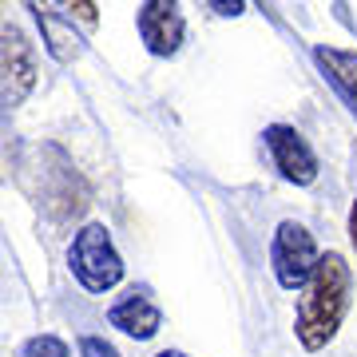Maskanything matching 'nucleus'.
Wrapping results in <instances>:
<instances>
[{
  "mask_svg": "<svg viewBox=\"0 0 357 357\" xmlns=\"http://www.w3.org/2000/svg\"><path fill=\"white\" fill-rule=\"evenodd\" d=\"M349 302H354V270H349L345 255L330 250V255H321L318 274L310 278L306 294L298 298L294 333H298L302 349H310V354L326 349L333 342L337 326H342Z\"/></svg>",
  "mask_w": 357,
  "mask_h": 357,
  "instance_id": "f257e3e1",
  "label": "nucleus"
},
{
  "mask_svg": "<svg viewBox=\"0 0 357 357\" xmlns=\"http://www.w3.org/2000/svg\"><path fill=\"white\" fill-rule=\"evenodd\" d=\"M68 266H72L79 286L91 294L112 290L123 278V258H119V250H115L112 234H107L103 222H88V227L76 230L72 250H68Z\"/></svg>",
  "mask_w": 357,
  "mask_h": 357,
  "instance_id": "f03ea898",
  "label": "nucleus"
},
{
  "mask_svg": "<svg viewBox=\"0 0 357 357\" xmlns=\"http://www.w3.org/2000/svg\"><path fill=\"white\" fill-rule=\"evenodd\" d=\"M270 262H274V278H278L282 290H306L310 278L318 274L321 255L318 243L302 222L286 218L278 230H274V243H270Z\"/></svg>",
  "mask_w": 357,
  "mask_h": 357,
  "instance_id": "7ed1b4c3",
  "label": "nucleus"
},
{
  "mask_svg": "<svg viewBox=\"0 0 357 357\" xmlns=\"http://www.w3.org/2000/svg\"><path fill=\"white\" fill-rule=\"evenodd\" d=\"M262 143L270 147L274 155V167H278V175L294 187H310L314 178H318V155L302 139V131L286 128V123H270L262 131Z\"/></svg>",
  "mask_w": 357,
  "mask_h": 357,
  "instance_id": "20e7f679",
  "label": "nucleus"
},
{
  "mask_svg": "<svg viewBox=\"0 0 357 357\" xmlns=\"http://www.w3.org/2000/svg\"><path fill=\"white\" fill-rule=\"evenodd\" d=\"M135 24H139L143 48L151 52V56H175L178 44H183V32H187L183 13L171 0H147V4H139Z\"/></svg>",
  "mask_w": 357,
  "mask_h": 357,
  "instance_id": "39448f33",
  "label": "nucleus"
},
{
  "mask_svg": "<svg viewBox=\"0 0 357 357\" xmlns=\"http://www.w3.org/2000/svg\"><path fill=\"white\" fill-rule=\"evenodd\" d=\"M36 88V56L32 44L16 24H4V107L24 103V96Z\"/></svg>",
  "mask_w": 357,
  "mask_h": 357,
  "instance_id": "423d86ee",
  "label": "nucleus"
},
{
  "mask_svg": "<svg viewBox=\"0 0 357 357\" xmlns=\"http://www.w3.org/2000/svg\"><path fill=\"white\" fill-rule=\"evenodd\" d=\"M107 321H112L119 333H128L135 342H147L159 333L163 326V310L155 306L147 294H128V298H119L112 310H107Z\"/></svg>",
  "mask_w": 357,
  "mask_h": 357,
  "instance_id": "0eeeda50",
  "label": "nucleus"
},
{
  "mask_svg": "<svg viewBox=\"0 0 357 357\" xmlns=\"http://www.w3.org/2000/svg\"><path fill=\"white\" fill-rule=\"evenodd\" d=\"M32 13H36L40 20V32H44V48L52 52V60H60V64H72V60H79L84 56V36H79L76 28H72V13L60 16L52 13V8H40V4H28Z\"/></svg>",
  "mask_w": 357,
  "mask_h": 357,
  "instance_id": "6e6552de",
  "label": "nucleus"
},
{
  "mask_svg": "<svg viewBox=\"0 0 357 357\" xmlns=\"http://www.w3.org/2000/svg\"><path fill=\"white\" fill-rule=\"evenodd\" d=\"M314 60H318L321 76L333 84V91L345 100V107L357 115V52L318 44V48H314Z\"/></svg>",
  "mask_w": 357,
  "mask_h": 357,
  "instance_id": "1a4fd4ad",
  "label": "nucleus"
},
{
  "mask_svg": "<svg viewBox=\"0 0 357 357\" xmlns=\"http://www.w3.org/2000/svg\"><path fill=\"white\" fill-rule=\"evenodd\" d=\"M20 357H68V345L60 337H52V333H40L32 342H24Z\"/></svg>",
  "mask_w": 357,
  "mask_h": 357,
  "instance_id": "9d476101",
  "label": "nucleus"
},
{
  "mask_svg": "<svg viewBox=\"0 0 357 357\" xmlns=\"http://www.w3.org/2000/svg\"><path fill=\"white\" fill-rule=\"evenodd\" d=\"M79 357H119L115 354V345L112 342H103V337H79Z\"/></svg>",
  "mask_w": 357,
  "mask_h": 357,
  "instance_id": "9b49d317",
  "label": "nucleus"
},
{
  "mask_svg": "<svg viewBox=\"0 0 357 357\" xmlns=\"http://www.w3.org/2000/svg\"><path fill=\"white\" fill-rule=\"evenodd\" d=\"M206 8H215L218 16H238L246 4H243V0H230V4H206Z\"/></svg>",
  "mask_w": 357,
  "mask_h": 357,
  "instance_id": "f8f14e48",
  "label": "nucleus"
},
{
  "mask_svg": "<svg viewBox=\"0 0 357 357\" xmlns=\"http://www.w3.org/2000/svg\"><path fill=\"white\" fill-rule=\"evenodd\" d=\"M349 234H354V243H357V203H354V211H349Z\"/></svg>",
  "mask_w": 357,
  "mask_h": 357,
  "instance_id": "ddd939ff",
  "label": "nucleus"
},
{
  "mask_svg": "<svg viewBox=\"0 0 357 357\" xmlns=\"http://www.w3.org/2000/svg\"><path fill=\"white\" fill-rule=\"evenodd\" d=\"M155 357H187V354H178V349H163V354H155Z\"/></svg>",
  "mask_w": 357,
  "mask_h": 357,
  "instance_id": "4468645a",
  "label": "nucleus"
}]
</instances>
